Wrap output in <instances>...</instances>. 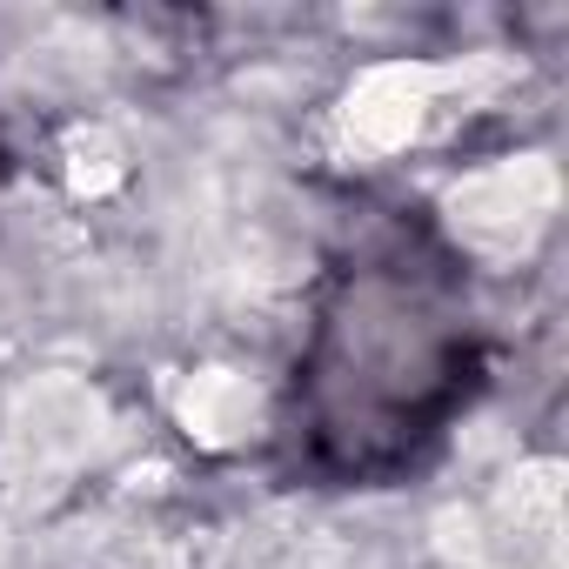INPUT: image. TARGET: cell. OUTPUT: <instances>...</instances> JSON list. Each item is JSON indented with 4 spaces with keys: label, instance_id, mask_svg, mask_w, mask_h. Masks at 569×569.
<instances>
[{
    "label": "cell",
    "instance_id": "cell-1",
    "mask_svg": "<svg viewBox=\"0 0 569 569\" xmlns=\"http://www.w3.org/2000/svg\"><path fill=\"white\" fill-rule=\"evenodd\" d=\"M489 376V329L469 254L422 208L369 214L322 274L296 376L289 449L296 469L336 489L409 476L476 402Z\"/></svg>",
    "mask_w": 569,
    "mask_h": 569
}]
</instances>
